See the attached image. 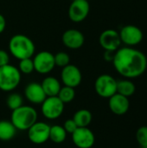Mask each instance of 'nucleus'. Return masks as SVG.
I'll return each mask as SVG.
<instances>
[{"mask_svg": "<svg viewBox=\"0 0 147 148\" xmlns=\"http://www.w3.org/2000/svg\"><path fill=\"white\" fill-rule=\"evenodd\" d=\"M112 62L116 71L126 79L139 77L147 69L146 55L132 47H124L116 50Z\"/></svg>", "mask_w": 147, "mask_h": 148, "instance_id": "obj_1", "label": "nucleus"}, {"mask_svg": "<svg viewBox=\"0 0 147 148\" xmlns=\"http://www.w3.org/2000/svg\"><path fill=\"white\" fill-rule=\"evenodd\" d=\"M9 49L10 54L20 61L25 58H31L35 55L36 46L33 41L27 36L16 34L10 38Z\"/></svg>", "mask_w": 147, "mask_h": 148, "instance_id": "obj_2", "label": "nucleus"}, {"mask_svg": "<svg viewBox=\"0 0 147 148\" xmlns=\"http://www.w3.org/2000/svg\"><path fill=\"white\" fill-rule=\"evenodd\" d=\"M37 112L34 108L23 105L12 111L10 121L16 130L27 131L37 121Z\"/></svg>", "mask_w": 147, "mask_h": 148, "instance_id": "obj_3", "label": "nucleus"}, {"mask_svg": "<svg viewBox=\"0 0 147 148\" xmlns=\"http://www.w3.org/2000/svg\"><path fill=\"white\" fill-rule=\"evenodd\" d=\"M21 82V72L13 65L0 67V89L10 92L17 88Z\"/></svg>", "mask_w": 147, "mask_h": 148, "instance_id": "obj_4", "label": "nucleus"}, {"mask_svg": "<svg viewBox=\"0 0 147 148\" xmlns=\"http://www.w3.org/2000/svg\"><path fill=\"white\" fill-rule=\"evenodd\" d=\"M96 94L102 98H110L117 93V81L110 75H101L94 82Z\"/></svg>", "mask_w": 147, "mask_h": 148, "instance_id": "obj_5", "label": "nucleus"}, {"mask_svg": "<svg viewBox=\"0 0 147 148\" xmlns=\"http://www.w3.org/2000/svg\"><path fill=\"white\" fill-rule=\"evenodd\" d=\"M64 111V103L57 96H49L42 103V113L48 120L59 118Z\"/></svg>", "mask_w": 147, "mask_h": 148, "instance_id": "obj_6", "label": "nucleus"}, {"mask_svg": "<svg viewBox=\"0 0 147 148\" xmlns=\"http://www.w3.org/2000/svg\"><path fill=\"white\" fill-rule=\"evenodd\" d=\"M29 140L36 145H42L49 140L50 126L45 122L36 121L28 130Z\"/></svg>", "mask_w": 147, "mask_h": 148, "instance_id": "obj_7", "label": "nucleus"}, {"mask_svg": "<svg viewBox=\"0 0 147 148\" xmlns=\"http://www.w3.org/2000/svg\"><path fill=\"white\" fill-rule=\"evenodd\" d=\"M33 62L35 70L42 75L49 74L55 66L54 55L49 51H41L37 53L33 58Z\"/></svg>", "mask_w": 147, "mask_h": 148, "instance_id": "obj_8", "label": "nucleus"}, {"mask_svg": "<svg viewBox=\"0 0 147 148\" xmlns=\"http://www.w3.org/2000/svg\"><path fill=\"white\" fill-rule=\"evenodd\" d=\"M121 42L128 47H133L139 44L144 37L143 31L135 25H126L119 32Z\"/></svg>", "mask_w": 147, "mask_h": 148, "instance_id": "obj_9", "label": "nucleus"}, {"mask_svg": "<svg viewBox=\"0 0 147 148\" xmlns=\"http://www.w3.org/2000/svg\"><path fill=\"white\" fill-rule=\"evenodd\" d=\"M90 11L89 2L87 0H74L68 8V17L74 23H81L86 19Z\"/></svg>", "mask_w": 147, "mask_h": 148, "instance_id": "obj_10", "label": "nucleus"}, {"mask_svg": "<svg viewBox=\"0 0 147 148\" xmlns=\"http://www.w3.org/2000/svg\"><path fill=\"white\" fill-rule=\"evenodd\" d=\"M72 140L78 148H91L95 142V136L88 127H77L72 134Z\"/></svg>", "mask_w": 147, "mask_h": 148, "instance_id": "obj_11", "label": "nucleus"}, {"mask_svg": "<svg viewBox=\"0 0 147 148\" xmlns=\"http://www.w3.org/2000/svg\"><path fill=\"white\" fill-rule=\"evenodd\" d=\"M61 79L64 86L76 88L78 87L82 80V75L78 67L73 64H68L62 68L61 72Z\"/></svg>", "mask_w": 147, "mask_h": 148, "instance_id": "obj_12", "label": "nucleus"}, {"mask_svg": "<svg viewBox=\"0 0 147 148\" xmlns=\"http://www.w3.org/2000/svg\"><path fill=\"white\" fill-rule=\"evenodd\" d=\"M99 42L101 46L105 50L114 52L120 49L121 44V40L119 32L112 29L104 30L100 36Z\"/></svg>", "mask_w": 147, "mask_h": 148, "instance_id": "obj_13", "label": "nucleus"}, {"mask_svg": "<svg viewBox=\"0 0 147 148\" xmlns=\"http://www.w3.org/2000/svg\"><path fill=\"white\" fill-rule=\"evenodd\" d=\"M62 41L67 48L71 49H78L83 46L85 42V37L80 30L70 29L62 34Z\"/></svg>", "mask_w": 147, "mask_h": 148, "instance_id": "obj_14", "label": "nucleus"}, {"mask_svg": "<svg viewBox=\"0 0 147 148\" xmlns=\"http://www.w3.org/2000/svg\"><path fill=\"white\" fill-rule=\"evenodd\" d=\"M108 107L112 113L120 116L126 114L128 112L130 108V101L127 97L116 93L109 98Z\"/></svg>", "mask_w": 147, "mask_h": 148, "instance_id": "obj_15", "label": "nucleus"}, {"mask_svg": "<svg viewBox=\"0 0 147 148\" xmlns=\"http://www.w3.org/2000/svg\"><path fill=\"white\" fill-rule=\"evenodd\" d=\"M24 95L27 100L34 104H42L47 97L42 85L38 82L28 84L24 89Z\"/></svg>", "mask_w": 147, "mask_h": 148, "instance_id": "obj_16", "label": "nucleus"}, {"mask_svg": "<svg viewBox=\"0 0 147 148\" xmlns=\"http://www.w3.org/2000/svg\"><path fill=\"white\" fill-rule=\"evenodd\" d=\"M41 85L47 97L57 96L62 88L60 82L55 77H53V76H48L44 78Z\"/></svg>", "mask_w": 147, "mask_h": 148, "instance_id": "obj_17", "label": "nucleus"}, {"mask_svg": "<svg viewBox=\"0 0 147 148\" xmlns=\"http://www.w3.org/2000/svg\"><path fill=\"white\" fill-rule=\"evenodd\" d=\"M77 127H88L93 120L92 113L88 109H80L75 113L73 117Z\"/></svg>", "mask_w": 147, "mask_h": 148, "instance_id": "obj_18", "label": "nucleus"}, {"mask_svg": "<svg viewBox=\"0 0 147 148\" xmlns=\"http://www.w3.org/2000/svg\"><path fill=\"white\" fill-rule=\"evenodd\" d=\"M16 129L11 121H0V140L8 141L13 139L16 135Z\"/></svg>", "mask_w": 147, "mask_h": 148, "instance_id": "obj_19", "label": "nucleus"}, {"mask_svg": "<svg viewBox=\"0 0 147 148\" xmlns=\"http://www.w3.org/2000/svg\"><path fill=\"white\" fill-rule=\"evenodd\" d=\"M136 91L135 84L130 79H125L117 82V93L126 97H130Z\"/></svg>", "mask_w": 147, "mask_h": 148, "instance_id": "obj_20", "label": "nucleus"}, {"mask_svg": "<svg viewBox=\"0 0 147 148\" xmlns=\"http://www.w3.org/2000/svg\"><path fill=\"white\" fill-rule=\"evenodd\" d=\"M67 138V132L64 127L60 125H54L50 127L49 140L55 144H61L65 141Z\"/></svg>", "mask_w": 147, "mask_h": 148, "instance_id": "obj_21", "label": "nucleus"}, {"mask_svg": "<svg viewBox=\"0 0 147 148\" xmlns=\"http://www.w3.org/2000/svg\"><path fill=\"white\" fill-rule=\"evenodd\" d=\"M57 97L65 104V103H69L71 102L75 97V88H71V87H68V86H64V87H62L58 95H57Z\"/></svg>", "mask_w": 147, "mask_h": 148, "instance_id": "obj_22", "label": "nucleus"}, {"mask_svg": "<svg viewBox=\"0 0 147 148\" xmlns=\"http://www.w3.org/2000/svg\"><path fill=\"white\" fill-rule=\"evenodd\" d=\"M23 97L17 94V93H13L10 94L6 100V104L8 106V108L10 109H11L12 111L20 108L21 106H23Z\"/></svg>", "mask_w": 147, "mask_h": 148, "instance_id": "obj_23", "label": "nucleus"}, {"mask_svg": "<svg viewBox=\"0 0 147 148\" xmlns=\"http://www.w3.org/2000/svg\"><path fill=\"white\" fill-rule=\"evenodd\" d=\"M18 69L21 72V74H24V75H29L31 74L34 70V62H33V59L31 58H25V59H22L19 62V65H18Z\"/></svg>", "mask_w": 147, "mask_h": 148, "instance_id": "obj_24", "label": "nucleus"}, {"mask_svg": "<svg viewBox=\"0 0 147 148\" xmlns=\"http://www.w3.org/2000/svg\"><path fill=\"white\" fill-rule=\"evenodd\" d=\"M55 59V66L64 68L67 65L70 64V57L68 53L66 52H58L55 55H54Z\"/></svg>", "mask_w": 147, "mask_h": 148, "instance_id": "obj_25", "label": "nucleus"}, {"mask_svg": "<svg viewBox=\"0 0 147 148\" xmlns=\"http://www.w3.org/2000/svg\"><path fill=\"white\" fill-rule=\"evenodd\" d=\"M136 140L142 148H147V126H142L136 132Z\"/></svg>", "mask_w": 147, "mask_h": 148, "instance_id": "obj_26", "label": "nucleus"}, {"mask_svg": "<svg viewBox=\"0 0 147 148\" xmlns=\"http://www.w3.org/2000/svg\"><path fill=\"white\" fill-rule=\"evenodd\" d=\"M63 127L65 129V131L67 132V134H73L76 128H77V126L75 124V122L74 121L73 119H69V120H67L63 125Z\"/></svg>", "mask_w": 147, "mask_h": 148, "instance_id": "obj_27", "label": "nucleus"}, {"mask_svg": "<svg viewBox=\"0 0 147 148\" xmlns=\"http://www.w3.org/2000/svg\"><path fill=\"white\" fill-rule=\"evenodd\" d=\"M7 64H10V56L5 50L0 49V67Z\"/></svg>", "mask_w": 147, "mask_h": 148, "instance_id": "obj_28", "label": "nucleus"}, {"mask_svg": "<svg viewBox=\"0 0 147 148\" xmlns=\"http://www.w3.org/2000/svg\"><path fill=\"white\" fill-rule=\"evenodd\" d=\"M114 51H109V50H105L104 53V59L107 62H113V57H114Z\"/></svg>", "mask_w": 147, "mask_h": 148, "instance_id": "obj_29", "label": "nucleus"}, {"mask_svg": "<svg viewBox=\"0 0 147 148\" xmlns=\"http://www.w3.org/2000/svg\"><path fill=\"white\" fill-rule=\"evenodd\" d=\"M5 27H6L5 18H4V16L2 14H0V34L2 32H3V30L5 29Z\"/></svg>", "mask_w": 147, "mask_h": 148, "instance_id": "obj_30", "label": "nucleus"}, {"mask_svg": "<svg viewBox=\"0 0 147 148\" xmlns=\"http://www.w3.org/2000/svg\"><path fill=\"white\" fill-rule=\"evenodd\" d=\"M87 1H88V2H89V1H90V0H87Z\"/></svg>", "mask_w": 147, "mask_h": 148, "instance_id": "obj_31", "label": "nucleus"}, {"mask_svg": "<svg viewBox=\"0 0 147 148\" xmlns=\"http://www.w3.org/2000/svg\"><path fill=\"white\" fill-rule=\"evenodd\" d=\"M71 1H74V0H71Z\"/></svg>", "mask_w": 147, "mask_h": 148, "instance_id": "obj_32", "label": "nucleus"}, {"mask_svg": "<svg viewBox=\"0 0 147 148\" xmlns=\"http://www.w3.org/2000/svg\"><path fill=\"white\" fill-rule=\"evenodd\" d=\"M146 86H147V82H146Z\"/></svg>", "mask_w": 147, "mask_h": 148, "instance_id": "obj_33", "label": "nucleus"}]
</instances>
